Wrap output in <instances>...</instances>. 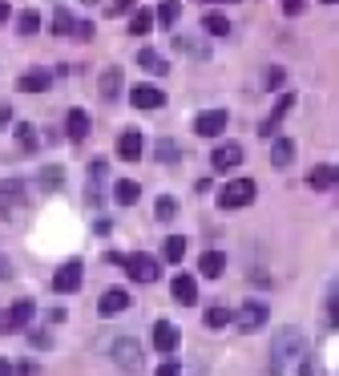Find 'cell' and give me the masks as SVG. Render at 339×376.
<instances>
[{
    "mask_svg": "<svg viewBox=\"0 0 339 376\" xmlns=\"http://www.w3.org/2000/svg\"><path fill=\"white\" fill-rule=\"evenodd\" d=\"M178 13H182V4H178V0H166V4L158 8V20H161V25H174Z\"/></svg>",
    "mask_w": 339,
    "mask_h": 376,
    "instance_id": "cell-34",
    "label": "cell"
},
{
    "mask_svg": "<svg viewBox=\"0 0 339 376\" xmlns=\"http://www.w3.org/2000/svg\"><path fill=\"white\" fill-rule=\"evenodd\" d=\"M267 85H271V89H279V85H283V69H271V73H267Z\"/></svg>",
    "mask_w": 339,
    "mask_h": 376,
    "instance_id": "cell-43",
    "label": "cell"
},
{
    "mask_svg": "<svg viewBox=\"0 0 339 376\" xmlns=\"http://www.w3.org/2000/svg\"><path fill=\"white\" fill-rule=\"evenodd\" d=\"M48 25H53V33H73V25H77V20L69 17L65 8H53V17H48Z\"/></svg>",
    "mask_w": 339,
    "mask_h": 376,
    "instance_id": "cell-32",
    "label": "cell"
},
{
    "mask_svg": "<svg viewBox=\"0 0 339 376\" xmlns=\"http://www.w3.org/2000/svg\"><path fill=\"white\" fill-rule=\"evenodd\" d=\"M121 85H126V82H121V69H117V65H109L105 73H101V98H105V101H117V93H121Z\"/></svg>",
    "mask_w": 339,
    "mask_h": 376,
    "instance_id": "cell-19",
    "label": "cell"
},
{
    "mask_svg": "<svg viewBox=\"0 0 339 376\" xmlns=\"http://www.w3.org/2000/svg\"><path fill=\"white\" fill-rule=\"evenodd\" d=\"M36 29H41V13H36V8H25V13L16 17V33H20V37H32Z\"/></svg>",
    "mask_w": 339,
    "mask_h": 376,
    "instance_id": "cell-27",
    "label": "cell"
},
{
    "mask_svg": "<svg viewBox=\"0 0 339 376\" xmlns=\"http://www.w3.org/2000/svg\"><path fill=\"white\" fill-rule=\"evenodd\" d=\"M154 376H178V364H161V368H158Z\"/></svg>",
    "mask_w": 339,
    "mask_h": 376,
    "instance_id": "cell-44",
    "label": "cell"
},
{
    "mask_svg": "<svg viewBox=\"0 0 339 376\" xmlns=\"http://www.w3.org/2000/svg\"><path fill=\"white\" fill-rule=\"evenodd\" d=\"M138 195H142V190H138V182H129V179L113 182V198H117L121 207H133V202H138Z\"/></svg>",
    "mask_w": 339,
    "mask_h": 376,
    "instance_id": "cell-26",
    "label": "cell"
},
{
    "mask_svg": "<svg viewBox=\"0 0 339 376\" xmlns=\"http://www.w3.org/2000/svg\"><path fill=\"white\" fill-rule=\"evenodd\" d=\"M129 308V292H121V287H113V292H105L101 299H97V311L101 316H117V311Z\"/></svg>",
    "mask_w": 339,
    "mask_h": 376,
    "instance_id": "cell-17",
    "label": "cell"
},
{
    "mask_svg": "<svg viewBox=\"0 0 339 376\" xmlns=\"http://www.w3.org/2000/svg\"><path fill=\"white\" fill-rule=\"evenodd\" d=\"M154 348H158L161 356H170L178 348V332H174V324H166V320H158L154 324Z\"/></svg>",
    "mask_w": 339,
    "mask_h": 376,
    "instance_id": "cell-18",
    "label": "cell"
},
{
    "mask_svg": "<svg viewBox=\"0 0 339 376\" xmlns=\"http://www.w3.org/2000/svg\"><path fill=\"white\" fill-rule=\"evenodd\" d=\"M16 146L20 150H36V134H32V126H25V122H20V126H16Z\"/></svg>",
    "mask_w": 339,
    "mask_h": 376,
    "instance_id": "cell-33",
    "label": "cell"
},
{
    "mask_svg": "<svg viewBox=\"0 0 339 376\" xmlns=\"http://www.w3.org/2000/svg\"><path fill=\"white\" fill-rule=\"evenodd\" d=\"M194 130L202 134V138H218L226 130V110H202V114L194 117Z\"/></svg>",
    "mask_w": 339,
    "mask_h": 376,
    "instance_id": "cell-8",
    "label": "cell"
},
{
    "mask_svg": "<svg viewBox=\"0 0 339 376\" xmlns=\"http://www.w3.org/2000/svg\"><path fill=\"white\" fill-rule=\"evenodd\" d=\"M218 202H222L226 211H239V207H251L255 202V182L251 179H234L222 186V195H218Z\"/></svg>",
    "mask_w": 339,
    "mask_h": 376,
    "instance_id": "cell-3",
    "label": "cell"
},
{
    "mask_svg": "<svg viewBox=\"0 0 339 376\" xmlns=\"http://www.w3.org/2000/svg\"><path fill=\"white\" fill-rule=\"evenodd\" d=\"M230 324V311L222 308V304H214V308H206V328L210 332H218V328Z\"/></svg>",
    "mask_w": 339,
    "mask_h": 376,
    "instance_id": "cell-31",
    "label": "cell"
},
{
    "mask_svg": "<svg viewBox=\"0 0 339 376\" xmlns=\"http://www.w3.org/2000/svg\"><path fill=\"white\" fill-rule=\"evenodd\" d=\"M287 110H291V98H279V105H274L271 117H267V122L258 126V134H262V138H274V126L283 122V114H287Z\"/></svg>",
    "mask_w": 339,
    "mask_h": 376,
    "instance_id": "cell-25",
    "label": "cell"
},
{
    "mask_svg": "<svg viewBox=\"0 0 339 376\" xmlns=\"http://www.w3.org/2000/svg\"><path fill=\"white\" fill-rule=\"evenodd\" d=\"M327 311H331V324L339 328V279H335V287H331V299H327Z\"/></svg>",
    "mask_w": 339,
    "mask_h": 376,
    "instance_id": "cell-38",
    "label": "cell"
},
{
    "mask_svg": "<svg viewBox=\"0 0 339 376\" xmlns=\"http://www.w3.org/2000/svg\"><path fill=\"white\" fill-rule=\"evenodd\" d=\"M198 271H202L206 279H218V275L226 271V255H218V251H206V255L198 259Z\"/></svg>",
    "mask_w": 339,
    "mask_h": 376,
    "instance_id": "cell-20",
    "label": "cell"
},
{
    "mask_svg": "<svg viewBox=\"0 0 339 376\" xmlns=\"http://www.w3.org/2000/svg\"><path fill=\"white\" fill-rule=\"evenodd\" d=\"M239 162H242V146H234V142H222V146L210 154V166H214L218 174H230Z\"/></svg>",
    "mask_w": 339,
    "mask_h": 376,
    "instance_id": "cell-9",
    "label": "cell"
},
{
    "mask_svg": "<svg viewBox=\"0 0 339 376\" xmlns=\"http://www.w3.org/2000/svg\"><path fill=\"white\" fill-rule=\"evenodd\" d=\"M149 29H154V17H149V8H138V13L129 17V33H133V37H145Z\"/></svg>",
    "mask_w": 339,
    "mask_h": 376,
    "instance_id": "cell-29",
    "label": "cell"
},
{
    "mask_svg": "<svg viewBox=\"0 0 339 376\" xmlns=\"http://www.w3.org/2000/svg\"><path fill=\"white\" fill-rule=\"evenodd\" d=\"M0 376H16V368L8 364V360H0Z\"/></svg>",
    "mask_w": 339,
    "mask_h": 376,
    "instance_id": "cell-45",
    "label": "cell"
},
{
    "mask_svg": "<svg viewBox=\"0 0 339 376\" xmlns=\"http://www.w3.org/2000/svg\"><path fill=\"white\" fill-rule=\"evenodd\" d=\"M65 130H69V138H73V142H85V138H89V130H93V117L85 114V110H69Z\"/></svg>",
    "mask_w": 339,
    "mask_h": 376,
    "instance_id": "cell-13",
    "label": "cell"
},
{
    "mask_svg": "<svg viewBox=\"0 0 339 376\" xmlns=\"http://www.w3.org/2000/svg\"><path fill=\"white\" fill-rule=\"evenodd\" d=\"M41 182H45V186H61L65 170H61V166H45V170H41Z\"/></svg>",
    "mask_w": 339,
    "mask_h": 376,
    "instance_id": "cell-36",
    "label": "cell"
},
{
    "mask_svg": "<svg viewBox=\"0 0 339 376\" xmlns=\"http://www.w3.org/2000/svg\"><path fill=\"white\" fill-rule=\"evenodd\" d=\"M283 13H287V17H299V13H303V0H283Z\"/></svg>",
    "mask_w": 339,
    "mask_h": 376,
    "instance_id": "cell-41",
    "label": "cell"
},
{
    "mask_svg": "<svg viewBox=\"0 0 339 376\" xmlns=\"http://www.w3.org/2000/svg\"><path fill=\"white\" fill-rule=\"evenodd\" d=\"M0 20H8V4L4 0H0Z\"/></svg>",
    "mask_w": 339,
    "mask_h": 376,
    "instance_id": "cell-46",
    "label": "cell"
},
{
    "mask_svg": "<svg viewBox=\"0 0 339 376\" xmlns=\"http://www.w3.org/2000/svg\"><path fill=\"white\" fill-rule=\"evenodd\" d=\"M113 364H117L121 372L138 376V372L145 368V360H142V344H138V340H129V336H121V340L113 344Z\"/></svg>",
    "mask_w": 339,
    "mask_h": 376,
    "instance_id": "cell-2",
    "label": "cell"
},
{
    "mask_svg": "<svg viewBox=\"0 0 339 376\" xmlns=\"http://www.w3.org/2000/svg\"><path fill=\"white\" fill-rule=\"evenodd\" d=\"M158 219H161V223H166V219H174V198H166V195L158 198Z\"/></svg>",
    "mask_w": 339,
    "mask_h": 376,
    "instance_id": "cell-39",
    "label": "cell"
},
{
    "mask_svg": "<svg viewBox=\"0 0 339 376\" xmlns=\"http://www.w3.org/2000/svg\"><path fill=\"white\" fill-rule=\"evenodd\" d=\"M154 154H158L161 162H178V158H182V150H178L174 142H158V146H154Z\"/></svg>",
    "mask_w": 339,
    "mask_h": 376,
    "instance_id": "cell-35",
    "label": "cell"
},
{
    "mask_svg": "<svg viewBox=\"0 0 339 376\" xmlns=\"http://www.w3.org/2000/svg\"><path fill=\"white\" fill-rule=\"evenodd\" d=\"M121 267L129 271V279H133V283H154V279H158V263L149 259V255H126V259H121Z\"/></svg>",
    "mask_w": 339,
    "mask_h": 376,
    "instance_id": "cell-5",
    "label": "cell"
},
{
    "mask_svg": "<svg viewBox=\"0 0 339 376\" xmlns=\"http://www.w3.org/2000/svg\"><path fill=\"white\" fill-rule=\"evenodd\" d=\"M129 101H133L138 110H161V105H166V93H161V89H154V85H133Z\"/></svg>",
    "mask_w": 339,
    "mask_h": 376,
    "instance_id": "cell-11",
    "label": "cell"
},
{
    "mask_svg": "<svg viewBox=\"0 0 339 376\" xmlns=\"http://www.w3.org/2000/svg\"><path fill=\"white\" fill-rule=\"evenodd\" d=\"M202 29H206L210 37H226V33H230V20H226L222 13H214V8H210V13H202Z\"/></svg>",
    "mask_w": 339,
    "mask_h": 376,
    "instance_id": "cell-24",
    "label": "cell"
},
{
    "mask_svg": "<svg viewBox=\"0 0 339 376\" xmlns=\"http://www.w3.org/2000/svg\"><path fill=\"white\" fill-rule=\"evenodd\" d=\"M267 324V304H258V299H246L239 311V328L242 332H258V328Z\"/></svg>",
    "mask_w": 339,
    "mask_h": 376,
    "instance_id": "cell-10",
    "label": "cell"
},
{
    "mask_svg": "<svg viewBox=\"0 0 339 376\" xmlns=\"http://www.w3.org/2000/svg\"><path fill=\"white\" fill-rule=\"evenodd\" d=\"M20 207H25V186H20L16 179H4V182H0V211L13 219Z\"/></svg>",
    "mask_w": 339,
    "mask_h": 376,
    "instance_id": "cell-6",
    "label": "cell"
},
{
    "mask_svg": "<svg viewBox=\"0 0 339 376\" xmlns=\"http://www.w3.org/2000/svg\"><path fill=\"white\" fill-rule=\"evenodd\" d=\"M170 295H174L182 308H190V304H198V283H194V275H178L174 283H170Z\"/></svg>",
    "mask_w": 339,
    "mask_h": 376,
    "instance_id": "cell-16",
    "label": "cell"
},
{
    "mask_svg": "<svg viewBox=\"0 0 339 376\" xmlns=\"http://www.w3.org/2000/svg\"><path fill=\"white\" fill-rule=\"evenodd\" d=\"M105 174H109V166H105V158H97V162L89 166V202H93V207L105 202V195H101V190H105Z\"/></svg>",
    "mask_w": 339,
    "mask_h": 376,
    "instance_id": "cell-12",
    "label": "cell"
},
{
    "mask_svg": "<svg viewBox=\"0 0 339 376\" xmlns=\"http://www.w3.org/2000/svg\"><path fill=\"white\" fill-rule=\"evenodd\" d=\"M271 162H274V166H291V162H295V142H291V138H274Z\"/></svg>",
    "mask_w": 339,
    "mask_h": 376,
    "instance_id": "cell-22",
    "label": "cell"
},
{
    "mask_svg": "<svg viewBox=\"0 0 339 376\" xmlns=\"http://www.w3.org/2000/svg\"><path fill=\"white\" fill-rule=\"evenodd\" d=\"M142 150H145V142H142V134H138V130H126L121 138H117V154H121V162H138V158H142Z\"/></svg>",
    "mask_w": 339,
    "mask_h": 376,
    "instance_id": "cell-15",
    "label": "cell"
},
{
    "mask_svg": "<svg viewBox=\"0 0 339 376\" xmlns=\"http://www.w3.org/2000/svg\"><path fill=\"white\" fill-rule=\"evenodd\" d=\"M69 37H81V41H89V37H93V25H89V20H81V25H73V33Z\"/></svg>",
    "mask_w": 339,
    "mask_h": 376,
    "instance_id": "cell-40",
    "label": "cell"
},
{
    "mask_svg": "<svg viewBox=\"0 0 339 376\" xmlns=\"http://www.w3.org/2000/svg\"><path fill=\"white\" fill-rule=\"evenodd\" d=\"M271 376H315V368H311V344L303 340L299 328H283L274 336Z\"/></svg>",
    "mask_w": 339,
    "mask_h": 376,
    "instance_id": "cell-1",
    "label": "cell"
},
{
    "mask_svg": "<svg viewBox=\"0 0 339 376\" xmlns=\"http://www.w3.org/2000/svg\"><path fill=\"white\" fill-rule=\"evenodd\" d=\"M161 255H166L170 263H182V255H186V239H182V235H170V239L161 243Z\"/></svg>",
    "mask_w": 339,
    "mask_h": 376,
    "instance_id": "cell-30",
    "label": "cell"
},
{
    "mask_svg": "<svg viewBox=\"0 0 339 376\" xmlns=\"http://www.w3.org/2000/svg\"><path fill=\"white\" fill-rule=\"evenodd\" d=\"M138 65H142L145 73H158V77L166 73V69H170V65H166V61H161V57H158L154 49H142V53H138Z\"/></svg>",
    "mask_w": 339,
    "mask_h": 376,
    "instance_id": "cell-28",
    "label": "cell"
},
{
    "mask_svg": "<svg viewBox=\"0 0 339 376\" xmlns=\"http://www.w3.org/2000/svg\"><path fill=\"white\" fill-rule=\"evenodd\" d=\"M32 299H16L13 308L4 311V320H0V332L4 336H13V332H20V328H29V320H32Z\"/></svg>",
    "mask_w": 339,
    "mask_h": 376,
    "instance_id": "cell-4",
    "label": "cell"
},
{
    "mask_svg": "<svg viewBox=\"0 0 339 376\" xmlns=\"http://www.w3.org/2000/svg\"><path fill=\"white\" fill-rule=\"evenodd\" d=\"M307 182H311L315 190H327V186H335V182H339V166H315Z\"/></svg>",
    "mask_w": 339,
    "mask_h": 376,
    "instance_id": "cell-21",
    "label": "cell"
},
{
    "mask_svg": "<svg viewBox=\"0 0 339 376\" xmlns=\"http://www.w3.org/2000/svg\"><path fill=\"white\" fill-rule=\"evenodd\" d=\"M81 275H85L81 259H69L61 271L53 275V292H77V287H81Z\"/></svg>",
    "mask_w": 339,
    "mask_h": 376,
    "instance_id": "cell-7",
    "label": "cell"
},
{
    "mask_svg": "<svg viewBox=\"0 0 339 376\" xmlns=\"http://www.w3.org/2000/svg\"><path fill=\"white\" fill-rule=\"evenodd\" d=\"M323 364H327V376H339V328L331 332V340L323 344Z\"/></svg>",
    "mask_w": 339,
    "mask_h": 376,
    "instance_id": "cell-23",
    "label": "cell"
},
{
    "mask_svg": "<svg viewBox=\"0 0 339 376\" xmlns=\"http://www.w3.org/2000/svg\"><path fill=\"white\" fill-rule=\"evenodd\" d=\"M133 8V0H113L109 4V17H117V13H129Z\"/></svg>",
    "mask_w": 339,
    "mask_h": 376,
    "instance_id": "cell-42",
    "label": "cell"
},
{
    "mask_svg": "<svg viewBox=\"0 0 339 376\" xmlns=\"http://www.w3.org/2000/svg\"><path fill=\"white\" fill-rule=\"evenodd\" d=\"M323 4H339V0H323Z\"/></svg>",
    "mask_w": 339,
    "mask_h": 376,
    "instance_id": "cell-47",
    "label": "cell"
},
{
    "mask_svg": "<svg viewBox=\"0 0 339 376\" xmlns=\"http://www.w3.org/2000/svg\"><path fill=\"white\" fill-rule=\"evenodd\" d=\"M85 4H89V0H85Z\"/></svg>",
    "mask_w": 339,
    "mask_h": 376,
    "instance_id": "cell-48",
    "label": "cell"
},
{
    "mask_svg": "<svg viewBox=\"0 0 339 376\" xmlns=\"http://www.w3.org/2000/svg\"><path fill=\"white\" fill-rule=\"evenodd\" d=\"M174 45H178L182 53H194V57H202V53H206L198 41H190V37H174Z\"/></svg>",
    "mask_w": 339,
    "mask_h": 376,
    "instance_id": "cell-37",
    "label": "cell"
},
{
    "mask_svg": "<svg viewBox=\"0 0 339 376\" xmlns=\"http://www.w3.org/2000/svg\"><path fill=\"white\" fill-rule=\"evenodd\" d=\"M48 85H53V73H48V69H32V73H20L16 89H20V93H45Z\"/></svg>",
    "mask_w": 339,
    "mask_h": 376,
    "instance_id": "cell-14",
    "label": "cell"
}]
</instances>
